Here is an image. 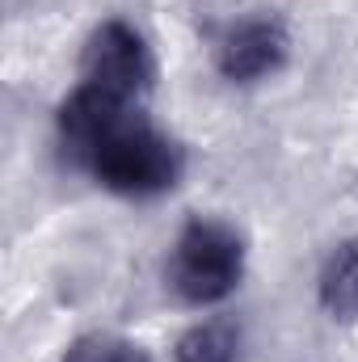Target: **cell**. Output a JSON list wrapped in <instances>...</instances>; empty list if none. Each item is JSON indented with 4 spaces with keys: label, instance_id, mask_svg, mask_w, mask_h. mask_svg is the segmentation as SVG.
<instances>
[{
    "label": "cell",
    "instance_id": "7",
    "mask_svg": "<svg viewBox=\"0 0 358 362\" xmlns=\"http://www.w3.org/2000/svg\"><path fill=\"white\" fill-rule=\"evenodd\" d=\"M59 362H156L148 354V346L118 337V333H85L76 337Z\"/></svg>",
    "mask_w": 358,
    "mask_h": 362
},
{
    "label": "cell",
    "instance_id": "3",
    "mask_svg": "<svg viewBox=\"0 0 358 362\" xmlns=\"http://www.w3.org/2000/svg\"><path fill=\"white\" fill-rule=\"evenodd\" d=\"M81 85H93L110 97L144 105L156 89V55H152L148 38L122 17L101 21L81 55Z\"/></svg>",
    "mask_w": 358,
    "mask_h": 362
},
{
    "label": "cell",
    "instance_id": "1",
    "mask_svg": "<svg viewBox=\"0 0 358 362\" xmlns=\"http://www.w3.org/2000/svg\"><path fill=\"white\" fill-rule=\"evenodd\" d=\"M59 152L118 198H161L185 173V152L144 105L76 85L55 114Z\"/></svg>",
    "mask_w": 358,
    "mask_h": 362
},
{
    "label": "cell",
    "instance_id": "2",
    "mask_svg": "<svg viewBox=\"0 0 358 362\" xmlns=\"http://www.w3.org/2000/svg\"><path fill=\"white\" fill-rule=\"evenodd\" d=\"M241 278H245V236L228 219L194 215L169 249L165 286L190 308H215L241 286Z\"/></svg>",
    "mask_w": 358,
    "mask_h": 362
},
{
    "label": "cell",
    "instance_id": "4",
    "mask_svg": "<svg viewBox=\"0 0 358 362\" xmlns=\"http://www.w3.org/2000/svg\"><path fill=\"white\" fill-rule=\"evenodd\" d=\"M211 55H215V72L228 85H262V81L278 76L287 68V59H291V34H287L282 17H274V13H249V17L228 21L215 34Z\"/></svg>",
    "mask_w": 358,
    "mask_h": 362
},
{
    "label": "cell",
    "instance_id": "5",
    "mask_svg": "<svg viewBox=\"0 0 358 362\" xmlns=\"http://www.w3.org/2000/svg\"><path fill=\"white\" fill-rule=\"evenodd\" d=\"M316 299L333 320H358V240H342L316 278Z\"/></svg>",
    "mask_w": 358,
    "mask_h": 362
},
{
    "label": "cell",
    "instance_id": "6",
    "mask_svg": "<svg viewBox=\"0 0 358 362\" xmlns=\"http://www.w3.org/2000/svg\"><path fill=\"white\" fill-rule=\"evenodd\" d=\"M241 333L228 320H202L178 341V362H236Z\"/></svg>",
    "mask_w": 358,
    "mask_h": 362
}]
</instances>
